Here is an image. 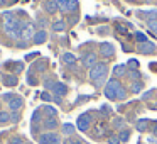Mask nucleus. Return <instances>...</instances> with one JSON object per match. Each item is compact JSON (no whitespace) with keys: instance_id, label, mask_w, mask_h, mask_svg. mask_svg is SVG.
Segmentation results:
<instances>
[{"instance_id":"nucleus-41","label":"nucleus","mask_w":157,"mask_h":144,"mask_svg":"<svg viewBox=\"0 0 157 144\" xmlns=\"http://www.w3.org/2000/svg\"><path fill=\"white\" fill-rule=\"evenodd\" d=\"M154 134L157 136V124H155V127H154Z\"/></svg>"},{"instance_id":"nucleus-40","label":"nucleus","mask_w":157,"mask_h":144,"mask_svg":"<svg viewBox=\"0 0 157 144\" xmlns=\"http://www.w3.org/2000/svg\"><path fill=\"white\" fill-rule=\"evenodd\" d=\"M147 142H149V144H157V139H154V137H150V139L147 141Z\"/></svg>"},{"instance_id":"nucleus-27","label":"nucleus","mask_w":157,"mask_h":144,"mask_svg":"<svg viewBox=\"0 0 157 144\" xmlns=\"http://www.w3.org/2000/svg\"><path fill=\"white\" fill-rule=\"evenodd\" d=\"M135 39L140 42V44H144V42H147V36L144 34V32H135Z\"/></svg>"},{"instance_id":"nucleus-43","label":"nucleus","mask_w":157,"mask_h":144,"mask_svg":"<svg viewBox=\"0 0 157 144\" xmlns=\"http://www.w3.org/2000/svg\"><path fill=\"white\" fill-rule=\"evenodd\" d=\"M130 2H139V0H130Z\"/></svg>"},{"instance_id":"nucleus-21","label":"nucleus","mask_w":157,"mask_h":144,"mask_svg":"<svg viewBox=\"0 0 157 144\" xmlns=\"http://www.w3.org/2000/svg\"><path fill=\"white\" fill-rule=\"evenodd\" d=\"M122 75H125V66L117 65L115 68H113V76H122Z\"/></svg>"},{"instance_id":"nucleus-20","label":"nucleus","mask_w":157,"mask_h":144,"mask_svg":"<svg viewBox=\"0 0 157 144\" xmlns=\"http://www.w3.org/2000/svg\"><path fill=\"white\" fill-rule=\"evenodd\" d=\"M42 110H44V114L48 117H56V114H58V112H56V109H54V107H51V105L42 107Z\"/></svg>"},{"instance_id":"nucleus-18","label":"nucleus","mask_w":157,"mask_h":144,"mask_svg":"<svg viewBox=\"0 0 157 144\" xmlns=\"http://www.w3.org/2000/svg\"><path fill=\"white\" fill-rule=\"evenodd\" d=\"M118 139H120V142H127V141L130 139V132L127 129H122L118 134Z\"/></svg>"},{"instance_id":"nucleus-35","label":"nucleus","mask_w":157,"mask_h":144,"mask_svg":"<svg viewBox=\"0 0 157 144\" xmlns=\"http://www.w3.org/2000/svg\"><path fill=\"white\" fill-rule=\"evenodd\" d=\"M113 126H115V127H118V129H120V127L123 126V120H122V119H115V122H113Z\"/></svg>"},{"instance_id":"nucleus-32","label":"nucleus","mask_w":157,"mask_h":144,"mask_svg":"<svg viewBox=\"0 0 157 144\" xmlns=\"http://www.w3.org/2000/svg\"><path fill=\"white\" fill-rule=\"evenodd\" d=\"M39 120H41V110L32 114V122H39Z\"/></svg>"},{"instance_id":"nucleus-4","label":"nucleus","mask_w":157,"mask_h":144,"mask_svg":"<svg viewBox=\"0 0 157 144\" xmlns=\"http://www.w3.org/2000/svg\"><path fill=\"white\" fill-rule=\"evenodd\" d=\"M58 2L59 10L63 12H75L78 9V2L76 0H56Z\"/></svg>"},{"instance_id":"nucleus-31","label":"nucleus","mask_w":157,"mask_h":144,"mask_svg":"<svg viewBox=\"0 0 157 144\" xmlns=\"http://www.w3.org/2000/svg\"><path fill=\"white\" fill-rule=\"evenodd\" d=\"M9 144H24V141H22L21 136H14L10 141H9Z\"/></svg>"},{"instance_id":"nucleus-8","label":"nucleus","mask_w":157,"mask_h":144,"mask_svg":"<svg viewBox=\"0 0 157 144\" xmlns=\"http://www.w3.org/2000/svg\"><path fill=\"white\" fill-rule=\"evenodd\" d=\"M22 105H24V100H22L21 97H14V98L9 102V109H10L12 112H17V110H21Z\"/></svg>"},{"instance_id":"nucleus-11","label":"nucleus","mask_w":157,"mask_h":144,"mask_svg":"<svg viewBox=\"0 0 157 144\" xmlns=\"http://www.w3.org/2000/svg\"><path fill=\"white\" fill-rule=\"evenodd\" d=\"M34 24H32V22H27V24H25V29H24V36H22V39H27V38H34Z\"/></svg>"},{"instance_id":"nucleus-37","label":"nucleus","mask_w":157,"mask_h":144,"mask_svg":"<svg viewBox=\"0 0 157 144\" xmlns=\"http://www.w3.org/2000/svg\"><path fill=\"white\" fill-rule=\"evenodd\" d=\"M27 80H29V83H31V85H36V80H34V75H32V73H29Z\"/></svg>"},{"instance_id":"nucleus-17","label":"nucleus","mask_w":157,"mask_h":144,"mask_svg":"<svg viewBox=\"0 0 157 144\" xmlns=\"http://www.w3.org/2000/svg\"><path fill=\"white\" fill-rule=\"evenodd\" d=\"M10 122V114L9 112H0V126H5V124Z\"/></svg>"},{"instance_id":"nucleus-23","label":"nucleus","mask_w":157,"mask_h":144,"mask_svg":"<svg viewBox=\"0 0 157 144\" xmlns=\"http://www.w3.org/2000/svg\"><path fill=\"white\" fill-rule=\"evenodd\" d=\"M142 86H144V82L137 80V82H133V83H132V88H130V90H132L133 93H137V92H140V88H142Z\"/></svg>"},{"instance_id":"nucleus-9","label":"nucleus","mask_w":157,"mask_h":144,"mask_svg":"<svg viewBox=\"0 0 157 144\" xmlns=\"http://www.w3.org/2000/svg\"><path fill=\"white\" fill-rule=\"evenodd\" d=\"M100 51H101L103 56H106V58H110V56H113V53H115V48H113L110 42H103L101 46H100Z\"/></svg>"},{"instance_id":"nucleus-22","label":"nucleus","mask_w":157,"mask_h":144,"mask_svg":"<svg viewBox=\"0 0 157 144\" xmlns=\"http://www.w3.org/2000/svg\"><path fill=\"white\" fill-rule=\"evenodd\" d=\"M75 129L76 127L73 126V124H64V126H63V132H64L66 136H71V134L75 132Z\"/></svg>"},{"instance_id":"nucleus-33","label":"nucleus","mask_w":157,"mask_h":144,"mask_svg":"<svg viewBox=\"0 0 157 144\" xmlns=\"http://www.w3.org/2000/svg\"><path fill=\"white\" fill-rule=\"evenodd\" d=\"M108 142H110V144H120V139H118V136H110Z\"/></svg>"},{"instance_id":"nucleus-13","label":"nucleus","mask_w":157,"mask_h":144,"mask_svg":"<svg viewBox=\"0 0 157 144\" xmlns=\"http://www.w3.org/2000/svg\"><path fill=\"white\" fill-rule=\"evenodd\" d=\"M46 10H48L49 14H54V12H58V10H59L58 2H56V0H49L48 4H46Z\"/></svg>"},{"instance_id":"nucleus-30","label":"nucleus","mask_w":157,"mask_h":144,"mask_svg":"<svg viewBox=\"0 0 157 144\" xmlns=\"http://www.w3.org/2000/svg\"><path fill=\"white\" fill-rule=\"evenodd\" d=\"M49 144H61V137H59L56 132H51V142Z\"/></svg>"},{"instance_id":"nucleus-25","label":"nucleus","mask_w":157,"mask_h":144,"mask_svg":"<svg viewBox=\"0 0 157 144\" xmlns=\"http://www.w3.org/2000/svg\"><path fill=\"white\" fill-rule=\"evenodd\" d=\"M147 122H149V120H145V119L139 120V122H137V130H140V132H144V130L147 129Z\"/></svg>"},{"instance_id":"nucleus-26","label":"nucleus","mask_w":157,"mask_h":144,"mask_svg":"<svg viewBox=\"0 0 157 144\" xmlns=\"http://www.w3.org/2000/svg\"><path fill=\"white\" fill-rule=\"evenodd\" d=\"M103 132H105V127H103V124H98V126L95 127V136H96V137H101Z\"/></svg>"},{"instance_id":"nucleus-10","label":"nucleus","mask_w":157,"mask_h":144,"mask_svg":"<svg viewBox=\"0 0 157 144\" xmlns=\"http://www.w3.org/2000/svg\"><path fill=\"white\" fill-rule=\"evenodd\" d=\"M52 92H54V95L58 97V98H61V97L66 95L68 88H66V85H63V83H54V88H52Z\"/></svg>"},{"instance_id":"nucleus-45","label":"nucleus","mask_w":157,"mask_h":144,"mask_svg":"<svg viewBox=\"0 0 157 144\" xmlns=\"http://www.w3.org/2000/svg\"><path fill=\"white\" fill-rule=\"evenodd\" d=\"M0 19H2V17H0Z\"/></svg>"},{"instance_id":"nucleus-24","label":"nucleus","mask_w":157,"mask_h":144,"mask_svg":"<svg viewBox=\"0 0 157 144\" xmlns=\"http://www.w3.org/2000/svg\"><path fill=\"white\" fill-rule=\"evenodd\" d=\"M64 27H66V22H63V21L54 22V26H52V29H54V31H58V32L64 31Z\"/></svg>"},{"instance_id":"nucleus-44","label":"nucleus","mask_w":157,"mask_h":144,"mask_svg":"<svg viewBox=\"0 0 157 144\" xmlns=\"http://www.w3.org/2000/svg\"><path fill=\"white\" fill-rule=\"evenodd\" d=\"M25 144H31V142H25Z\"/></svg>"},{"instance_id":"nucleus-28","label":"nucleus","mask_w":157,"mask_h":144,"mask_svg":"<svg viewBox=\"0 0 157 144\" xmlns=\"http://www.w3.org/2000/svg\"><path fill=\"white\" fill-rule=\"evenodd\" d=\"M147 24H149V29H150V32L157 36V21H149Z\"/></svg>"},{"instance_id":"nucleus-36","label":"nucleus","mask_w":157,"mask_h":144,"mask_svg":"<svg viewBox=\"0 0 157 144\" xmlns=\"http://www.w3.org/2000/svg\"><path fill=\"white\" fill-rule=\"evenodd\" d=\"M10 120L17 122V120H19V114H17V112H12V114H10Z\"/></svg>"},{"instance_id":"nucleus-1","label":"nucleus","mask_w":157,"mask_h":144,"mask_svg":"<svg viewBox=\"0 0 157 144\" xmlns=\"http://www.w3.org/2000/svg\"><path fill=\"white\" fill-rule=\"evenodd\" d=\"M4 29H5L7 34L12 36V38L22 39L25 24L14 14V12H5V14H4Z\"/></svg>"},{"instance_id":"nucleus-39","label":"nucleus","mask_w":157,"mask_h":144,"mask_svg":"<svg viewBox=\"0 0 157 144\" xmlns=\"http://www.w3.org/2000/svg\"><path fill=\"white\" fill-rule=\"evenodd\" d=\"M46 88H51L52 90V88H54V83H52L51 80H48V82H46Z\"/></svg>"},{"instance_id":"nucleus-38","label":"nucleus","mask_w":157,"mask_h":144,"mask_svg":"<svg viewBox=\"0 0 157 144\" xmlns=\"http://www.w3.org/2000/svg\"><path fill=\"white\" fill-rule=\"evenodd\" d=\"M128 66H133V70H135L137 66H139V63H137L135 59H130V61H128Z\"/></svg>"},{"instance_id":"nucleus-15","label":"nucleus","mask_w":157,"mask_h":144,"mask_svg":"<svg viewBox=\"0 0 157 144\" xmlns=\"http://www.w3.org/2000/svg\"><path fill=\"white\" fill-rule=\"evenodd\" d=\"M44 127L46 129H56V127H58V120H56L54 117H48V119L44 120Z\"/></svg>"},{"instance_id":"nucleus-16","label":"nucleus","mask_w":157,"mask_h":144,"mask_svg":"<svg viewBox=\"0 0 157 144\" xmlns=\"http://www.w3.org/2000/svg\"><path fill=\"white\" fill-rule=\"evenodd\" d=\"M63 61H64L66 65H73V63L76 61V56L71 54V53H64V54H63Z\"/></svg>"},{"instance_id":"nucleus-12","label":"nucleus","mask_w":157,"mask_h":144,"mask_svg":"<svg viewBox=\"0 0 157 144\" xmlns=\"http://www.w3.org/2000/svg\"><path fill=\"white\" fill-rule=\"evenodd\" d=\"M48 39V34H46L44 31H39V32H36L34 34V38H32V41L34 42H37V44H42V42Z\"/></svg>"},{"instance_id":"nucleus-19","label":"nucleus","mask_w":157,"mask_h":144,"mask_svg":"<svg viewBox=\"0 0 157 144\" xmlns=\"http://www.w3.org/2000/svg\"><path fill=\"white\" fill-rule=\"evenodd\" d=\"M51 142V132H44L39 136V144H49Z\"/></svg>"},{"instance_id":"nucleus-14","label":"nucleus","mask_w":157,"mask_h":144,"mask_svg":"<svg viewBox=\"0 0 157 144\" xmlns=\"http://www.w3.org/2000/svg\"><path fill=\"white\" fill-rule=\"evenodd\" d=\"M4 83L7 86H15L17 85V76L15 75H5L4 76Z\"/></svg>"},{"instance_id":"nucleus-34","label":"nucleus","mask_w":157,"mask_h":144,"mask_svg":"<svg viewBox=\"0 0 157 144\" xmlns=\"http://www.w3.org/2000/svg\"><path fill=\"white\" fill-rule=\"evenodd\" d=\"M117 31H118V32H122V34H130V32L127 31V29L123 27V26H117Z\"/></svg>"},{"instance_id":"nucleus-29","label":"nucleus","mask_w":157,"mask_h":144,"mask_svg":"<svg viewBox=\"0 0 157 144\" xmlns=\"http://www.w3.org/2000/svg\"><path fill=\"white\" fill-rule=\"evenodd\" d=\"M41 98L44 100V102H52V100H54V97H52L49 92H42L41 93Z\"/></svg>"},{"instance_id":"nucleus-42","label":"nucleus","mask_w":157,"mask_h":144,"mask_svg":"<svg viewBox=\"0 0 157 144\" xmlns=\"http://www.w3.org/2000/svg\"><path fill=\"white\" fill-rule=\"evenodd\" d=\"M76 144H83V142H81V141H76Z\"/></svg>"},{"instance_id":"nucleus-6","label":"nucleus","mask_w":157,"mask_h":144,"mask_svg":"<svg viewBox=\"0 0 157 144\" xmlns=\"http://www.w3.org/2000/svg\"><path fill=\"white\" fill-rule=\"evenodd\" d=\"M155 51V44L150 41L144 42V44H139V53L140 54H152V53Z\"/></svg>"},{"instance_id":"nucleus-5","label":"nucleus","mask_w":157,"mask_h":144,"mask_svg":"<svg viewBox=\"0 0 157 144\" xmlns=\"http://www.w3.org/2000/svg\"><path fill=\"white\" fill-rule=\"evenodd\" d=\"M90 124H91V115L90 114H81L78 117V120H76V127L79 130H83V132H86L90 129Z\"/></svg>"},{"instance_id":"nucleus-7","label":"nucleus","mask_w":157,"mask_h":144,"mask_svg":"<svg viewBox=\"0 0 157 144\" xmlns=\"http://www.w3.org/2000/svg\"><path fill=\"white\" fill-rule=\"evenodd\" d=\"M83 66L85 68H93V66L96 65V56L93 54V53H88V54H83Z\"/></svg>"},{"instance_id":"nucleus-3","label":"nucleus","mask_w":157,"mask_h":144,"mask_svg":"<svg viewBox=\"0 0 157 144\" xmlns=\"http://www.w3.org/2000/svg\"><path fill=\"white\" fill-rule=\"evenodd\" d=\"M106 75V65L105 63H96L91 70H90V78L91 80H103Z\"/></svg>"},{"instance_id":"nucleus-2","label":"nucleus","mask_w":157,"mask_h":144,"mask_svg":"<svg viewBox=\"0 0 157 144\" xmlns=\"http://www.w3.org/2000/svg\"><path fill=\"white\" fill-rule=\"evenodd\" d=\"M105 97L108 100H123L127 97V90L122 86V83L118 82L117 78H112L105 86Z\"/></svg>"}]
</instances>
